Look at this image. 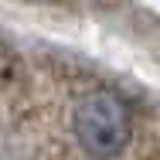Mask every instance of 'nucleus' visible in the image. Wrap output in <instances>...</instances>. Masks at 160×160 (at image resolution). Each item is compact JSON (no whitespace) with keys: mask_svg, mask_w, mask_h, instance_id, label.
Returning <instances> with one entry per match:
<instances>
[{"mask_svg":"<svg viewBox=\"0 0 160 160\" xmlns=\"http://www.w3.org/2000/svg\"><path fill=\"white\" fill-rule=\"evenodd\" d=\"M75 136L78 143L99 160L116 157L129 143V112L116 92L96 89L75 109Z\"/></svg>","mask_w":160,"mask_h":160,"instance_id":"f257e3e1","label":"nucleus"}]
</instances>
